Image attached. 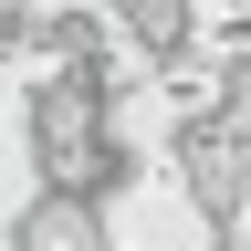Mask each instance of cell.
I'll list each match as a JSON object with an SVG mask.
<instances>
[{"label":"cell","mask_w":251,"mask_h":251,"mask_svg":"<svg viewBox=\"0 0 251 251\" xmlns=\"http://www.w3.org/2000/svg\"><path fill=\"white\" fill-rule=\"evenodd\" d=\"M21 147L52 188H84V199H126L136 188V147H126V105L84 63H52V74L21 84Z\"/></svg>","instance_id":"obj_1"},{"label":"cell","mask_w":251,"mask_h":251,"mask_svg":"<svg viewBox=\"0 0 251 251\" xmlns=\"http://www.w3.org/2000/svg\"><path fill=\"white\" fill-rule=\"evenodd\" d=\"M115 199H84V188H31V199L11 209V251H115Z\"/></svg>","instance_id":"obj_2"},{"label":"cell","mask_w":251,"mask_h":251,"mask_svg":"<svg viewBox=\"0 0 251 251\" xmlns=\"http://www.w3.org/2000/svg\"><path fill=\"white\" fill-rule=\"evenodd\" d=\"M105 11H115V31L157 63V74L188 63V52H209V42H199V0H105Z\"/></svg>","instance_id":"obj_3"}]
</instances>
